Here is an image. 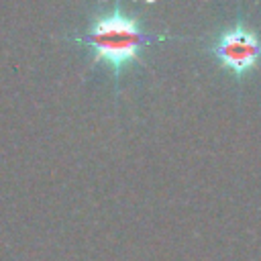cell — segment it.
<instances>
[{
	"instance_id": "2",
	"label": "cell",
	"mask_w": 261,
	"mask_h": 261,
	"mask_svg": "<svg viewBox=\"0 0 261 261\" xmlns=\"http://www.w3.org/2000/svg\"><path fill=\"white\" fill-rule=\"evenodd\" d=\"M210 53L218 59L222 69L241 80L261 61V37L245 20L239 18L230 29L222 31L214 39Z\"/></svg>"
},
{
	"instance_id": "1",
	"label": "cell",
	"mask_w": 261,
	"mask_h": 261,
	"mask_svg": "<svg viewBox=\"0 0 261 261\" xmlns=\"http://www.w3.org/2000/svg\"><path fill=\"white\" fill-rule=\"evenodd\" d=\"M163 39L165 35L145 33L137 18L122 12L118 4L106 12L96 14L86 33L73 37V41L86 45L92 51L96 63L110 67L114 77H120L122 69L133 65L149 43Z\"/></svg>"
}]
</instances>
